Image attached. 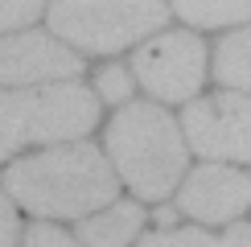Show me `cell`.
<instances>
[{"label": "cell", "mask_w": 251, "mask_h": 247, "mask_svg": "<svg viewBox=\"0 0 251 247\" xmlns=\"http://www.w3.org/2000/svg\"><path fill=\"white\" fill-rule=\"evenodd\" d=\"M25 247H82L78 239H70L58 226H29L25 231Z\"/></svg>", "instance_id": "15"}, {"label": "cell", "mask_w": 251, "mask_h": 247, "mask_svg": "<svg viewBox=\"0 0 251 247\" xmlns=\"http://www.w3.org/2000/svg\"><path fill=\"white\" fill-rule=\"evenodd\" d=\"M99 124V95L82 82H46V87L0 91V161L21 144L75 140Z\"/></svg>", "instance_id": "3"}, {"label": "cell", "mask_w": 251, "mask_h": 247, "mask_svg": "<svg viewBox=\"0 0 251 247\" xmlns=\"http://www.w3.org/2000/svg\"><path fill=\"white\" fill-rule=\"evenodd\" d=\"M140 247H223V239L202 226H177V231H156V235H144Z\"/></svg>", "instance_id": "12"}, {"label": "cell", "mask_w": 251, "mask_h": 247, "mask_svg": "<svg viewBox=\"0 0 251 247\" xmlns=\"http://www.w3.org/2000/svg\"><path fill=\"white\" fill-rule=\"evenodd\" d=\"M169 4L194 29H223L251 21V0H169Z\"/></svg>", "instance_id": "10"}, {"label": "cell", "mask_w": 251, "mask_h": 247, "mask_svg": "<svg viewBox=\"0 0 251 247\" xmlns=\"http://www.w3.org/2000/svg\"><path fill=\"white\" fill-rule=\"evenodd\" d=\"M223 247H251V222H235L223 235Z\"/></svg>", "instance_id": "17"}, {"label": "cell", "mask_w": 251, "mask_h": 247, "mask_svg": "<svg viewBox=\"0 0 251 247\" xmlns=\"http://www.w3.org/2000/svg\"><path fill=\"white\" fill-rule=\"evenodd\" d=\"M136 82L161 103H185L206 82V46L194 33H165L136 49Z\"/></svg>", "instance_id": "5"}, {"label": "cell", "mask_w": 251, "mask_h": 247, "mask_svg": "<svg viewBox=\"0 0 251 247\" xmlns=\"http://www.w3.org/2000/svg\"><path fill=\"white\" fill-rule=\"evenodd\" d=\"M144 226V210L136 202H111L107 210L87 214L78 222V243L82 247H128Z\"/></svg>", "instance_id": "9"}, {"label": "cell", "mask_w": 251, "mask_h": 247, "mask_svg": "<svg viewBox=\"0 0 251 247\" xmlns=\"http://www.w3.org/2000/svg\"><path fill=\"white\" fill-rule=\"evenodd\" d=\"M177 206H181L190 219L214 226V222H231L251 206V177H243L239 169H226L218 161H206L190 173V181L177 194Z\"/></svg>", "instance_id": "8"}, {"label": "cell", "mask_w": 251, "mask_h": 247, "mask_svg": "<svg viewBox=\"0 0 251 247\" xmlns=\"http://www.w3.org/2000/svg\"><path fill=\"white\" fill-rule=\"evenodd\" d=\"M17 239H21L17 210H13V202L4 198V190H0V247H17Z\"/></svg>", "instance_id": "16"}, {"label": "cell", "mask_w": 251, "mask_h": 247, "mask_svg": "<svg viewBox=\"0 0 251 247\" xmlns=\"http://www.w3.org/2000/svg\"><path fill=\"white\" fill-rule=\"evenodd\" d=\"M214 78L223 87L251 91V25L231 33V37H223V46L214 54Z\"/></svg>", "instance_id": "11"}, {"label": "cell", "mask_w": 251, "mask_h": 247, "mask_svg": "<svg viewBox=\"0 0 251 247\" xmlns=\"http://www.w3.org/2000/svg\"><path fill=\"white\" fill-rule=\"evenodd\" d=\"M8 194L41 219H87L116 202L120 173L103 161L95 144H58L50 152L25 157L8 169Z\"/></svg>", "instance_id": "1"}, {"label": "cell", "mask_w": 251, "mask_h": 247, "mask_svg": "<svg viewBox=\"0 0 251 247\" xmlns=\"http://www.w3.org/2000/svg\"><path fill=\"white\" fill-rule=\"evenodd\" d=\"M185 144L210 161H251V95L223 91L198 99L181 116Z\"/></svg>", "instance_id": "6"}, {"label": "cell", "mask_w": 251, "mask_h": 247, "mask_svg": "<svg viewBox=\"0 0 251 247\" xmlns=\"http://www.w3.org/2000/svg\"><path fill=\"white\" fill-rule=\"evenodd\" d=\"M46 4H50V0H0V33H4V29L29 25Z\"/></svg>", "instance_id": "14"}, {"label": "cell", "mask_w": 251, "mask_h": 247, "mask_svg": "<svg viewBox=\"0 0 251 247\" xmlns=\"http://www.w3.org/2000/svg\"><path fill=\"white\" fill-rule=\"evenodd\" d=\"M82 58L50 33L0 37V87H37V82L78 78Z\"/></svg>", "instance_id": "7"}, {"label": "cell", "mask_w": 251, "mask_h": 247, "mask_svg": "<svg viewBox=\"0 0 251 247\" xmlns=\"http://www.w3.org/2000/svg\"><path fill=\"white\" fill-rule=\"evenodd\" d=\"M165 17H169L165 0H50L54 37L87 54H116L156 33Z\"/></svg>", "instance_id": "4"}, {"label": "cell", "mask_w": 251, "mask_h": 247, "mask_svg": "<svg viewBox=\"0 0 251 247\" xmlns=\"http://www.w3.org/2000/svg\"><path fill=\"white\" fill-rule=\"evenodd\" d=\"M111 165L124 185L144 202H161L185 173V136L156 103H124L107 128Z\"/></svg>", "instance_id": "2"}, {"label": "cell", "mask_w": 251, "mask_h": 247, "mask_svg": "<svg viewBox=\"0 0 251 247\" xmlns=\"http://www.w3.org/2000/svg\"><path fill=\"white\" fill-rule=\"evenodd\" d=\"M95 95L103 99V103H128V95H132V74L124 66H107L99 74V82H95Z\"/></svg>", "instance_id": "13"}]
</instances>
